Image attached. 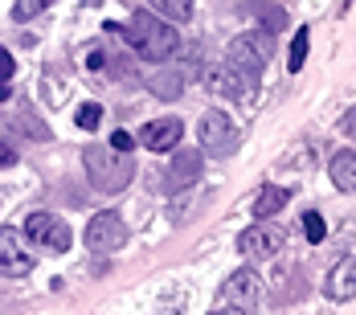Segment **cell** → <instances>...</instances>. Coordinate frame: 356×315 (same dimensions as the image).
<instances>
[{
    "instance_id": "24",
    "label": "cell",
    "mask_w": 356,
    "mask_h": 315,
    "mask_svg": "<svg viewBox=\"0 0 356 315\" xmlns=\"http://www.w3.org/2000/svg\"><path fill=\"white\" fill-rule=\"evenodd\" d=\"M340 136L356 140V106H348V111H344V119H340Z\"/></svg>"
},
{
    "instance_id": "12",
    "label": "cell",
    "mask_w": 356,
    "mask_h": 315,
    "mask_svg": "<svg viewBox=\"0 0 356 315\" xmlns=\"http://www.w3.org/2000/svg\"><path fill=\"white\" fill-rule=\"evenodd\" d=\"M180 136H184V123L180 119H152V123H143L140 127V143L147 147V152H172L180 143Z\"/></svg>"
},
{
    "instance_id": "17",
    "label": "cell",
    "mask_w": 356,
    "mask_h": 315,
    "mask_svg": "<svg viewBox=\"0 0 356 315\" xmlns=\"http://www.w3.org/2000/svg\"><path fill=\"white\" fill-rule=\"evenodd\" d=\"M307 49H312V29H307V25H299V29H295V41H291V54H286L291 74H299L303 66H307Z\"/></svg>"
},
{
    "instance_id": "7",
    "label": "cell",
    "mask_w": 356,
    "mask_h": 315,
    "mask_svg": "<svg viewBox=\"0 0 356 315\" xmlns=\"http://www.w3.org/2000/svg\"><path fill=\"white\" fill-rule=\"evenodd\" d=\"M221 299L229 303V307H238V312H258L262 307V279H258V270L254 266H242V270H234L229 282H225V291H221Z\"/></svg>"
},
{
    "instance_id": "14",
    "label": "cell",
    "mask_w": 356,
    "mask_h": 315,
    "mask_svg": "<svg viewBox=\"0 0 356 315\" xmlns=\"http://www.w3.org/2000/svg\"><path fill=\"white\" fill-rule=\"evenodd\" d=\"M327 176H332V184L340 193H356V152L353 147H344V152H336L327 160Z\"/></svg>"
},
{
    "instance_id": "9",
    "label": "cell",
    "mask_w": 356,
    "mask_h": 315,
    "mask_svg": "<svg viewBox=\"0 0 356 315\" xmlns=\"http://www.w3.org/2000/svg\"><path fill=\"white\" fill-rule=\"evenodd\" d=\"M29 270H33V258L21 245V234L13 225H0V275L4 279H25Z\"/></svg>"
},
{
    "instance_id": "20",
    "label": "cell",
    "mask_w": 356,
    "mask_h": 315,
    "mask_svg": "<svg viewBox=\"0 0 356 315\" xmlns=\"http://www.w3.org/2000/svg\"><path fill=\"white\" fill-rule=\"evenodd\" d=\"M246 13L250 17H258V21H266V29H283L286 25V17L279 13V8H270V4H250Z\"/></svg>"
},
{
    "instance_id": "22",
    "label": "cell",
    "mask_w": 356,
    "mask_h": 315,
    "mask_svg": "<svg viewBox=\"0 0 356 315\" xmlns=\"http://www.w3.org/2000/svg\"><path fill=\"white\" fill-rule=\"evenodd\" d=\"M136 143H140V136H131V131H115V136H111V147H115V152H131Z\"/></svg>"
},
{
    "instance_id": "1",
    "label": "cell",
    "mask_w": 356,
    "mask_h": 315,
    "mask_svg": "<svg viewBox=\"0 0 356 315\" xmlns=\"http://www.w3.org/2000/svg\"><path fill=\"white\" fill-rule=\"evenodd\" d=\"M127 41L136 45V54L147 58V62H168L180 49V33L172 25H164L160 13H147V8L131 13V37Z\"/></svg>"
},
{
    "instance_id": "26",
    "label": "cell",
    "mask_w": 356,
    "mask_h": 315,
    "mask_svg": "<svg viewBox=\"0 0 356 315\" xmlns=\"http://www.w3.org/2000/svg\"><path fill=\"white\" fill-rule=\"evenodd\" d=\"M13 164H17V152L8 143H0V168H13Z\"/></svg>"
},
{
    "instance_id": "23",
    "label": "cell",
    "mask_w": 356,
    "mask_h": 315,
    "mask_svg": "<svg viewBox=\"0 0 356 315\" xmlns=\"http://www.w3.org/2000/svg\"><path fill=\"white\" fill-rule=\"evenodd\" d=\"M45 4H49V0H25V4H17V21H29V17L41 13Z\"/></svg>"
},
{
    "instance_id": "8",
    "label": "cell",
    "mask_w": 356,
    "mask_h": 315,
    "mask_svg": "<svg viewBox=\"0 0 356 315\" xmlns=\"http://www.w3.org/2000/svg\"><path fill=\"white\" fill-rule=\"evenodd\" d=\"M86 245L95 254H111V250H123L127 245V225L119 213H95L90 225H86Z\"/></svg>"
},
{
    "instance_id": "3",
    "label": "cell",
    "mask_w": 356,
    "mask_h": 315,
    "mask_svg": "<svg viewBox=\"0 0 356 315\" xmlns=\"http://www.w3.org/2000/svg\"><path fill=\"white\" fill-rule=\"evenodd\" d=\"M270 54H275V37H270V29H250V33L229 41L225 62H229L234 70H242L246 78H254L258 70H266Z\"/></svg>"
},
{
    "instance_id": "6",
    "label": "cell",
    "mask_w": 356,
    "mask_h": 315,
    "mask_svg": "<svg viewBox=\"0 0 356 315\" xmlns=\"http://www.w3.org/2000/svg\"><path fill=\"white\" fill-rule=\"evenodd\" d=\"M197 143H201L205 156H229L238 147V127L229 123L225 111H205L201 127H197Z\"/></svg>"
},
{
    "instance_id": "28",
    "label": "cell",
    "mask_w": 356,
    "mask_h": 315,
    "mask_svg": "<svg viewBox=\"0 0 356 315\" xmlns=\"http://www.w3.org/2000/svg\"><path fill=\"white\" fill-rule=\"evenodd\" d=\"M221 315H250V312H238V307H225Z\"/></svg>"
},
{
    "instance_id": "27",
    "label": "cell",
    "mask_w": 356,
    "mask_h": 315,
    "mask_svg": "<svg viewBox=\"0 0 356 315\" xmlns=\"http://www.w3.org/2000/svg\"><path fill=\"white\" fill-rule=\"evenodd\" d=\"M86 66H90V70H103V66H107V54H90Z\"/></svg>"
},
{
    "instance_id": "10",
    "label": "cell",
    "mask_w": 356,
    "mask_h": 315,
    "mask_svg": "<svg viewBox=\"0 0 356 315\" xmlns=\"http://www.w3.org/2000/svg\"><path fill=\"white\" fill-rule=\"evenodd\" d=\"M201 168H205V160H201L197 147L177 152L172 164H168V172H164V193H184V188H193V184L201 180Z\"/></svg>"
},
{
    "instance_id": "19",
    "label": "cell",
    "mask_w": 356,
    "mask_h": 315,
    "mask_svg": "<svg viewBox=\"0 0 356 315\" xmlns=\"http://www.w3.org/2000/svg\"><path fill=\"white\" fill-rule=\"evenodd\" d=\"M74 123H78L82 131H95V127L103 123V106L99 103H82L78 106V115H74Z\"/></svg>"
},
{
    "instance_id": "5",
    "label": "cell",
    "mask_w": 356,
    "mask_h": 315,
    "mask_svg": "<svg viewBox=\"0 0 356 315\" xmlns=\"http://www.w3.org/2000/svg\"><path fill=\"white\" fill-rule=\"evenodd\" d=\"M25 234H29L33 245L49 250V254H66L74 245L70 225H66L62 217H54V213H29V217H25Z\"/></svg>"
},
{
    "instance_id": "11",
    "label": "cell",
    "mask_w": 356,
    "mask_h": 315,
    "mask_svg": "<svg viewBox=\"0 0 356 315\" xmlns=\"http://www.w3.org/2000/svg\"><path fill=\"white\" fill-rule=\"evenodd\" d=\"M323 295H327L332 303H348V299H356V254H344V258L327 270Z\"/></svg>"
},
{
    "instance_id": "15",
    "label": "cell",
    "mask_w": 356,
    "mask_h": 315,
    "mask_svg": "<svg viewBox=\"0 0 356 315\" xmlns=\"http://www.w3.org/2000/svg\"><path fill=\"white\" fill-rule=\"evenodd\" d=\"M286 201H291V193H286V188H279V184H262V188L254 193L250 209H254V217L262 221V217H275V213L283 209Z\"/></svg>"
},
{
    "instance_id": "2",
    "label": "cell",
    "mask_w": 356,
    "mask_h": 315,
    "mask_svg": "<svg viewBox=\"0 0 356 315\" xmlns=\"http://www.w3.org/2000/svg\"><path fill=\"white\" fill-rule=\"evenodd\" d=\"M82 164H86V176L99 193H123L136 176V160L127 152H115V147H99L90 143L82 152Z\"/></svg>"
},
{
    "instance_id": "16",
    "label": "cell",
    "mask_w": 356,
    "mask_h": 315,
    "mask_svg": "<svg viewBox=\"0 0 356 315\" xmlns=\"http://www.w3.org/2000/svg\"><path fill=\"white\" fill-rule=\"evenodd\" d=\"M147 90L156 95V99H177L180 90H184V74L180 70H160L147 78Z\"/></svg>"
},
{
    "instance_id": "13",
    "label": "cell",
    "mask_w": 356,
    "mask_h": 315,
    "mask_svg": "<svg viewBox=\"0 0 356 315\" xmlns=\"http://www.w3.org/2000/svg\"><path fill=\"white\" fill-rule=\"evenodd\" d=\"M209 86H213L221 99H238V95H246V90H250V78H246L242 70H234V66L225 62V66L209 70Z\"/></svg>"
},
{
    "instance_id": "4",
    "label": "cell",
    "mask_w": 356,
    "mask_h": 315,
    "mask_svg": "<svg viewBox=\"0 0 356 315\" xmlns=\"http://www.w3.org/2000/svg\"><path fill=\"white\" fill-rule=\"evenodd\" d=\"M283 245H286V229L283 225H270L266 217H262L258 225H250V229L238 234V250H242V258H250V262H266V258H275Z\"/></svg>"
},
{
    "instance_id": "18",
    "label": "cell",
    "mask_w": 356,
    "mask_h": 315,
    "mask_svg": "<svg viewBox=\"0 0 356 315\" xmlns=\"http://www.w3.org/2000/svg\"><path fill=\"white\" fill-rule=\"evenodd\" d=\"M147 4H152V13H160L168 21H188L193 17V0H147Z\"/></svg>"
},
{
    "instance_id": "21",
    "label": "cell",
    "mask_w": 356,
    "mask_h": 315,
    "mask_svg": "<svg viewBox=\"0 0 356 315\" xmlns=\"http://www.w3.org/2000/svg\"><path fill=\"white\" fill-rule=\"evenodd\" d=\"M303 234H307V242H316V245H320L323 238H327V225H323V217H320L316 209L303 213Z\"/></svg>"
},
{
    "instance_id": "25",
    "label": "cell",
    "mask_w": 356,
    "mask_h": 315,
    "mask_svg": "<svg viewBox=\"0 0 356 315\" xmlns=\"http://www.w3.org/2000/svg\"><path fill=\"white\" fill-rule=\"evenodd\" d=\"M13 70H17V66H13V54H8V49H0V82H8Z\"/></svg>"
}]
</instances>
